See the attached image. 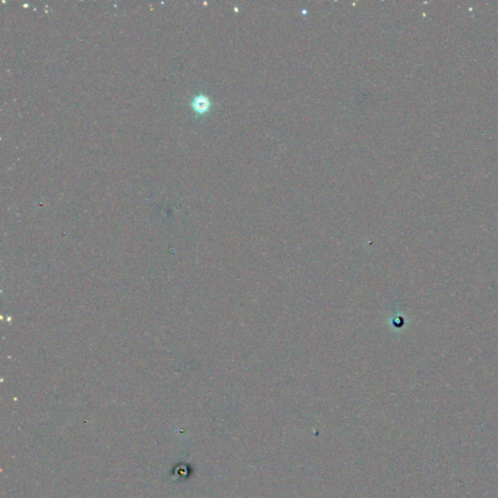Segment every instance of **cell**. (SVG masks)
Instances as JSON below:
<instances>
[{"instance_id":"6da1fadb","label":"cell","mask_w":498,"mask_h":498,"mask_svg":"<svg viewBox=\"0 0 498 498\" xmlns=\"http://www.w3.org/2000/svg\"><path fill=\"white\" fill-rule=\"evenodd\" d=\"M193 108L198 113H204L209 109L210 107V101L205 95H199L197 96L194 101L192 102Z\"/></svg>"}]
</instances>
